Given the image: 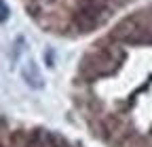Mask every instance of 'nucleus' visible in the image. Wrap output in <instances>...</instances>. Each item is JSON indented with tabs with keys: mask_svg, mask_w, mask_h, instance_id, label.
Segmentation results:
<instances>
[{
	"mask_svg": "<svg viewBox=\"0 0 152 147\" xmlns=\"http://www.w3.org/2000/svg\"><path fill=\"white\" fill-rule=\"evenodd\" d=\"M102 13H104L102 0H80L74 13V23L78 25V30L89 32L99 23Z\"/></svg>",
	"mask_w": 152,
	"mask_h": 147,
	"instance_id": "nucleus-1",
	"label": "nucleus"
},
{
	"mask_svg": "<svg viewBox=\"0 0 152 147\" xmlns=\"http://www.w3.org/2000/svg\"><path fill=\"white\" fill-rule=\"evenodd\" d=\"M28 69H30V74L23 69V78L28 80V84H30L32 88H40L42 84H40V76H38V69H36V65H34V63H28Z\"/></svg>",
	"mask_w": 152,
	"mask_h": 147,
	"instance_id": "nucleus-2",
	"label": "nucleus"
},
{
	"mask_svg": "<svg viewBox=\"0 0 152 147\" xmlns=\"http://www.w3.org/2000/svg\"><path fill=\"white\" fill-rule=\"evenodd\" d=\"M7 17H9V9L4 4V0H0V21H7Z\"/></svg>",
	"mask_w": 152,
	"mask_h": 147,
	"instance_id": "nucleus-3",
	"label": "nucleus"
}]
</instances>
